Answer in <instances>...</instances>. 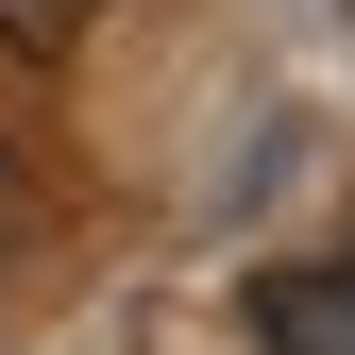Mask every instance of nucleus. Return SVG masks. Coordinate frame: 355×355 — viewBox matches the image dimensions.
Segmentation results:
<instances>
[{"label":"nucleus","instance_id":"f257e3e1","mask_svg":"<svg viewBox=\"0 0 355 355\" xmlns=\"http://www.w3.org/2000/svg\"><path fill=\"white\" fill-rule=\"evenodd\" d=\"M254 338H271V355H355V254H288V271H254Z\"/></svg>","mask_w":355,"mask_h":355},{"label":"nucleus","instance_id":"f03ea898","mask_svg":"<svg viewBox=\"0 0 355 355\" xmlns=\"http://www.w3.org/2000/svg\"><path fill=\"white\" fill-rule=\"evenodd\" d=\"M85 17H102V0H0V51L51 68V51H85Z\"/></svg>","mask_w":355,"mask_h":355},{"label":"nucleus","instance_id":"7ed1b4c3","mask_svg":"<svg viewBox=\"0 0 355 355\" xmlns=\"http://www.w3.org/2000/svg\"><path fill=\"white\" fill-rule=\"evenodd\" d=\"M17 220H34V169H17V153H0V254H17Z\"/></svg>","mask_w":355,"mask_h":355}]
</instances>
